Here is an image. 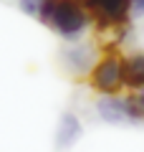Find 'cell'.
<instances>
[{
  "mask_svg": "<svg viewBox=\"0 0 144 152\" xmlns=\"http://www.w3.org/2000/svg\"><path fill=\"white\" fill-rule=\"evenodd\" d=\"M41 23L48 31H53L63 43L86 41L89 31L94 28V18L84 0H51Z\"/></svg>",
  "mask_w": 144,
  "mask_h": 152,
  "instance_id": "6da1fadb",
  "label": "cell"
},
{
  "mask_svg": "<svg viewBox=\"0 0 144 152\" xmlns=\"http://www.w3.org/2000/svg\"><path fill=\"white\" fill-rule=\"evenodd\" d=\"M84 137V122L76 112H63L58 117V124H56V132H53V147L58 152H66L76 145V142Z\"/></svg>",
  "mask_w": 144,
  "mask_h": 152,
  "instance_id": "8992f818",
  "label": "cell"
},
{
  "mask_svg": "<svg viewBox=\"0 0 144 152\" xmlns=\"http://www.w3.org/2000/svg\"><path fill=\"white\" fill-rule=\"evenodd\" d=\"M89 89L99 96L104 94H124L127 91V81H124V53L121 48H109L101 51L99 61H96L94 71L86 79Z\"/></svg>",
  "mask_w": 144,
  "mask_h": 152,
  "instance_id": "7a4b0ae2",
  "label": "cell"
},
{
  "mask_svg": "<svg viewBox=\"0 0 144 152\" xmlns=\"http://www.w3.org/2000/svg\"><path fill=\"white\" fill-rule=\"evenodd\" d=\"M127 96H129V104H132L134 124H144V86L127 91Z\"/></svg>",
  "mask_w": 144,
  "mask_h": 152,
  "instance_id": "9c48e42d",
  "label": "cell"
},
{
  "mask_svg": "<svg viewBox=\"0 0 144 152\" xmlns=\"http://www.w3.org/2000/svg\"><path fill=\"white\" fill-rule=\"evenodd\" d=\"M94 18V28H119L134 20L132 0H84Z\"/></svg>",
  "mask_w": 144,
  "mask_h": 152,
  "instance_id": "277c9868",
  "label": "cell"
},
{
  "mask_svg": "<svg viewBox=\"0 0 144 152\" xmlns=\"http://www.w3.org/2000/svg\"><path fill=\"white\" fill-rule=\"evenodd\" d=\"M101 56L99 43L91 41H79V43H66L58 51V66L63 69L66 76L71 79H89V74L94 71L96 61Z\"/></svg>",
  "mask_w": 144,
  "mask_h": 152,
  "instance_id": "3957f363",
  "label": "cell"
},
{
  "mask_svg": "<svg viewBox=\"0 0 144 152\" xmlns=\"http://www.w3.org/2000/svg\"><path fill=\"white\" fill-rule=\"evenodd\" d=\"M94 112L99 117V122L109 127H132V104H129L127 91L124 94H104V96L94 99Z\"/></svg>",
  "mask_w": 144,
  "mask_h": 152,
  "instance_id": "5b68a950",
  "label": "cell"
},
{
  "mask_svg": "<svg viewBox=\"0 0 144 152\" xmlns=\"http://www.w3.org/2000/svg\"><path fill=\"white\" fill-rule=\"evenodd\" d=\"M132 15L144 18V0H132Z\"/></svg>",
  "mask_w": 144,
  "mask_h": 152,
  "instance_id": "30bf717a",
  "label": "cell"
},
{
  "mask_svg": "<svg viewBox=\"0 0 144 152\" xmlns=\"http://www.w3.org/2000/svg\"><path fill=\"white\" fill-rule=\"evenodd\" d=\"M48 3H51V0H18V8H20L23 15H28V18H33V20L41 23Z\"/></svg>",
  "mask_w": 144,
  "mask_h": 152,
  "instance_id": "ba28073f",
  "label": "cell"
},
{
  "mask_svg": "<svg viewBox=\"0 0 144 152\" xmlns=\"http://www.w3.org/2000/svg\"><path fill=\"white\" fill-rule=\"evenodd\" d=\"M124 81L127 91L144 86V51H129L124 53Z\"/></svg>",
  "mask_w": 144,
  "mask_h": 152,
  "instance_id": "52a82bcc",
  "label": "cell"
}]
</instances>
